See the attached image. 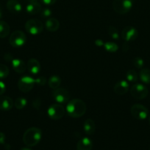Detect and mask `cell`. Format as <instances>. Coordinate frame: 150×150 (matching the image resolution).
<instances>
[{
    "label": "cell",
    "mask_w": 150,
    "mask_h": 150,
    "mask_svg": "<svg viewBox=\"0 0 150 150\" xmlns=\"http://www.w3.org/2000/svg\"><path fill=\"white\" fill-rule=\"evenodd\" d=\"M133 64L135 65V67L138 69H142V67L144 65V62L143 60V59H141V57H136L133 59Z\"/></svg>",
    "instance_id": "cell-29"
},
{
    "label": "cell",
    "mask_w": 150,
    "mask_h": 150,
    "mask_svg": "<svg viewBox=\"0 0 150 150\" xmlns=\"http://www.w3.org/2000/svg\"><path fill=\"white\" fill-rule=\"evenodd\" d=\"M128 50H129V46H128L127 44L124 43V51H127Z\"/></svg>",
    "instance_id": "cell-37"
},
{
    "label": "cell",
    "mask_w": 150,
    "mask_h": 150,
    "mask_svg": "<svg viewBox=\"0 0 150 150\" xmlns=\"http://www.w3.org/2000/svg\"><path fill=\"white\" fill-rule=\"evenodd\" d=\"M113 90L115 93L118 95H125L129 90V83L125 80L119 81L116 83Z\"/></svg>",
    "instance_id": "cell-13"
},
{
    "label": "cell",
    "mask_w": 150,
    "mask_h": 150,
    "mask_svg": "<svg viewBox=\"0 0 150 150\" xmlns=\"http://www.w3.org/2000/svg\"><path fill=\"white\" fill-rule=\"evenodd\" d=\"M29 1H38V0H29Z\"/></svg>",
    "instance_id": "cell-40"
},
{
    "label": "cell",
    "mask_w": 150,
    "mask_h": 150,
    "mask_svg": "<svg viewBox=\"0 0 150 150\" xmlns=\"http://www.w3.org/2000/svg\"><path fill=\"white\" fill-rule=\"evenodd\" d=\"M131 114L134 118L138 120H144L149 115L148 109L144 105L141 104H135L131 107Z\"/></svg>",
    "instance_id": "cell-6"
},
{
    "label": "cell",
    "mask_w": 150,
    "mask_h": 150,
    "mask_svg": "<svg viewBox=\"0 0 150 150\" xmlns=\"http://www.w3.org/2000/svg\"><path fill=\"white\" fill-rule=\"evenodd\" d=\"M138 32L133 26H126L124 28L121 32V37L126 42H131L137 39Z\"/></svg>",
    "instance_id": "cell-11"
},
{
    "label": "cell",
    "mask_w": 150,
    "mask_h": 150,
    "mask_svg": "<svg viewBox=\"0 0 150 150\" xmlns=\"http://www.w3.org/2000/svg\"><path fill=\"white\" fill-rule=\"evenodd\" d=\"M6 91V85L4 82L0 81V96L4 93Z\"/></svg>",
    "instance_id": "cell-32"
},
{
    "label": "cell",
    "mask_w": 150,
    "mask_h": 150,
    "mask_svg": "<svg viewBox=\"0 0 150 150\" xmlns=\"http://www.w3.org/2000/svg\"><path fill=\"white\" fill-rule=\"evenodd\" d=\"M32 104H33V106L35 107L36 109H39L40 108H41V100L40 99H35V100L33 101V103H32Z\"/></svg>",
    "instance_id": "cell-34"
},
{
    "label": "cell",
    "mask_w": 150,
    "mask_h": 150,
    "mask_svg": "<svg viewBox=\"0 0 150 150\" xmlns=\"http://www.w3.org/2000/svg\"><path fill=\"white\" fill-rule=\"evenodd\" d=\"M6 6L7 10L12 13H19L22 10L21 4L17 0H9Z\"/></svg>",
    "instance_id": "cell-19"
},
{
    "label": "cell",
    "mask_w": 150,
    "mask_h": 150,
    "mask_svg": "<svg viewBox=\"0 0 150 150\" xmlns=\"http://www.w3.org/2000/svg\"><path fill=\"white\" fill-rule=\"evenodd\" d=\"M6 136L4 133L0 132V144H5Z\"/></svg>",
    "instance_id": "cell-35"
},
{
    "label": "cell",
    "mask_w": 150,
    "mask_h": 150,
    "mask_svg": "<svg viewBox=\"0 0 150 150\" xmlns=\"http://www.w3.org/2000/svg\"><path fill=\"white\" fill-rule=\"evenodd\" d=\"M26 103H27V100L24 98L19 97V98H16V100H15L14 105L18 110H21L26 106Z\"/></svg>",
    "instance_id": "cell-25"
},
{
    "label": "cell",
    "mask_w": 150,
    "mask_h": 150,
    "mask_svg": "<svg viewBox=\"0 0 150 150\" xmlns=\"http://www.w3.org/2000/svg\"><path fill=\"white\" fill-rule=\"evenodd\" d=\"M52 97L54 100L58 103H66L69 100V93L68 90L64 88H57L54 89L52 92Z\"/></svg>",
    "instance_id": "cell-10"
},
{
    "label": "cell",
    "mask_w": 150,
    "mask_h": 150,
    "mask_svg": "<svg viewBox=\"0 0 150 150\" xmlns=\"http://www.w3.org/2000/svg\"><path fill=\"white\" fill-rule=\"evenodd\" d=\"M35 81L33 78L30 76H23L18 81V87L22 92H29L34 87Z\"/></svg>",
    "instance_id": "cell-7"
},
{
    "label": "cell",
    "mask_w": 150,
    "mask_h": 150,
    "mask_svg": "<svg viewBox=\"0 0 150 150\" xmlns=\"http://www.w3.org/2000/svg\"><path fill=\"white\" fill-rule=\"evenodd\" d=\"M13 101L12 98L8 96H0V110L10 111L13 106Z\"/></svg>",
    "instance_id": "cell-14"
},
{
    "label": "cell",
    "mask_w": 150,
    "mask_h": 150,
    "mask_svg": "<svg viewBox=\"0 0 150 150\" xmlns=\"http://www.w3.org/2000/svg\"><path fill=\"white\" fill-rule=\"evenodd\" d=\"M83 129L87 135H93L95 132L96 125L95 122L91 119H87L83 124Z\"/></svg>",
    "instance_id": "cell-20"
},
{
    "label": "cell",
    "mask_w": 150,
    "mask_h": 150,
    "mask_svg": "<svg viewBox=\"0 0 150 150\" xmlns=\"http://www.w3.org/2000/svg\"><path fill=\"white\" fill-rule=\"evenodd\" d=\"M10 70L5 64H0V79H4L8 76Z\"/></svg>",
    "instance_id": "cell-27"
},
{
    "label": "cell",
    "mask_w": 150,
    "mask_h": 150,
    "mask_svg": "<svg viewBox=\"0 0 150 150\" xmlns=\"http://www.w3.org/2000/svg\"><path fill=\"white\" fill-rule=\"evenodd\" d=\"M26 69L31 74L38 75L41 71V64L35 59H30L26 63Z\"/></svg>",
    "instance_id": "cell-12"
},
{
    "label": "cell",
    "mask_w": 150,
    "mask_h": 150,
    "mask_svg": "<svg viewBox=\"0 0 150 150\" xmlns=\"http://www.w3.org/2000/svg\"><path fill=\"white\" fill-rule=\"evenodd\" d=\"M133 6V0H114L113 8L115 12L120 15H124L129 12Z\"/></svg>",
    "instance_id": "cell-3"
},
{
    "label": "cell",
    "mask_w": 150,
    "mask_h": 150,
    "mask_svg": "<svg viewBox=\"0 0 150 150\" xmlns=\"http://www.w3.org/2000/svg\"><path fill=\"white\" fill-rule=\"evenodd\" d=\"M42 10L41 4L36 1H30L26 4V13L30 15H35L40 13V12Z\"/></svg>",
    "instance_id": "cell-16"
},
{
    "label": "cell",
    "mask_w": 150,
    "mask_h": 150,
    "mask_svg": "<svg viewBox=\"0 0 150 150\" xmlns=\"http://www.w3.org/2000/svg\"><path fill=\"white\" fill-rule=\"evenodd\" d=\"M12 67L15 72L18 73H23L26 70V64L24 62L19 59H13L12 60Z\"/></svg>",
    "instance_id": "cell-15"
},
{
    "label": "cell",
    "mask_w": 150,
    "mask_h": 150,
    "mask_svg": "<svg viewBox=\"0 0 150 150\" xmlns=\"http://www.w3.org/2000/svg\"><path fill=\"white\" fill-rule=\"evenodd\" d=\"M2 17V9H1V6L0 4V19Z\"/></svg>",
    "instance_id": "cell-38"
},
{
    "label": "cell",
    "mask_w": 150,
    "mask_h": 150,
    "mask_svg": "<svg viewBox=\"0 0 150 150\" xmlns=\"http://www.w3.org/2000/svg\"><path fill=\"white\" fill-rule=\"evenodd\" d=\"M45 26L46 29L48 31L51 32H54L58 30L60 28V22L54 18H49L46 21Z\"/></svg>",
    "instance_id": "cell-18"
},
{
    "label": "cell",
    "mask_w": 150,
    "mask_h": 150,
    "mask_svg": "<svg viewBox=\"0 0 150 150\" xmlns=\"http://www.w3.org/2000/svg\"><path fill=\"white\" fill-rule=\"evenodd\" d=\"M95 44H96V45H97V46L101 47V46H102V45H104V42H103V41L101 40L97 39V40H96Z\"/></svg>",
    "instance_id": "cell-36"
},
{
    "label": "cell",
    "mask_w": 150,
    "mask_h": 150,
    "mask_svg": "<svg viewBox=\"0 0 150 150\" xmlns=\"http://www.w3.org/2000/svg\"><path fill=\"white\" fill-rule=\"evenodd\" d=\"M149 125H150V117H149Z\"/></svg>",
    "instance_id": "cell-41"
},
{
    "label": "cell",
    "mask_w": 150,
    "mask_h": 150,
    "mask_svg": "<svg viewBox=\"0 0 150 150\" xmlns=\"http://www.w3.org/2000/svg\"><path fill=\"white\" fill-rule=\"evenodd\" d=\"M86 104L80 99L71 100L66 106L68 114L73 118L82 117L86 112Z\"/></svg>",
    "instance_id": "cell-1"
},
{
    "label": "cell",
    "mask_w": 150,
    "mask_h": 150,
    "mask_svg": "<svg viewBox=\"0 0 150 150\" xmlns=\"http://www.w3.org/2000/svg\"><path fill=\"white\" fill-rule=\"evenodd\" d=\"M93 148V142L89 138L85 137L78 142L76 150H91Z\"/></svg>",
    "instance_id": "cell-17"
},
{
    "label": "cell",
    "mask_w": 150,
    "mask_h": 150,
    "mask_svg": "<svg viewBox=\"0 0 150 150\" xmlns=\"http://www.w3.org/2000/svg\"><path fill=\"white\" fill-rule=\"evenodd\" d=\"M140 79L144 83H150V70L147 68L141 69L139 73Z\"/></svg>",
    "instance_id": "cell-23"
},
{
    "label": "cell",
    "mask_w": 150,
    "mask_h": 150,
    "mask_svg": "<svg viewBox=\"0 0 150 150\" xmlns=\"http://www.w3.org/2000/svg\"><path fill=\"white\" fill-rule=\"evenodd\" d=\"M42 132L38 127H32L27 129L24 133L23 142L27 146H35L41 142Z\"/></svg>",
    "instance_id": "cell-2"
},
{
    "label": "cell",
    "mask_w": 150,
    "mask_h": 150,
    "mask_svg": "<svg viewBox=\"0 0 150 150\" xmlns=\"http://www.w3.org/2000/svg\"><path fill=\"white\" fill-rule=\"evenodd\" d=\"M126 80L129 81V82H136L138 79V73L135 71L134 70H129L126 72Z\"/></svg>",
    "instance_id": "cell-26"
},
{
    "label": "cell",
    "mask_w": 150,
    "mask_h": 150,
    "mask_svg": "<svg viewBox=\"0 0 150 150\" xmlns=\"http://www.w3.org/2000/svg\"><path fill=\"white\" fill-rule=\"evenodd\" d=\"M25 29L32 35H39L44 30V24L38 19H29L25 23Z\"/></svg>",
    "instance_id": "cell-4"
},
{
    "label": "cell",
    "mask_w": 150,
    "mask_h": 150,
    "mask_svg": "<svg viewBox=\"0 0 150 150\" xmlns=\"http://www.w3.org/2000/svg\"><path fill=\"white\" fill-rule=\"evenodd\" d=\"M35 83H38V85L44 86V85L46 83V79L45 77H44V76H40V77L38 78V79H35Z\"/></svg>",
    "instance_id": "cell-31"
},
{
    "label": "cell",
    "mask_w": 150,
    "mask_h": 150,
    "mask_svg": "<svg viewBox=\"0 0 150 150\" xmlns=\"http://www.w3.org/2000/svg\"><path fill=\"white\" fill-rule=\"evenodd\" d=\"M108 33L110 36L113 38V40H119V34L118 30L115 26H110L108 28Z\"/></svg>",
    "instance_id": "cell-28"
},
{
    "label": "cell",
    "mask_w": 150,
    "mask_h": 150,
    "mask_svg": "<svg viewBox=\"0 0 150 150\" xmlns=\"http://www.w3.org/2000/svg\"><path fill=\"white\" fill-rule=\"evenodd\" d=\"M26 36L22 31L16 30L10 35L9 38V42L10 45L14 48L21 47L26 43Z\"/></svg>",
    "instance_id": "cell-5"
},
{
    "label": "cell",
    "mask_w": 150,
    "mask_h": 150,
    "mask_svg": "<svg viewBox=\"0 0 150 150\" xmlns=\"http://www.w3.org/2000/svg\"><path fill=\"white\" fill-rule=\"evenodd\" d=\"M49 117L53 120H57L61 119L65 114L64 107L60 104H53L50 105L47 111Z\"/></svg>",
    "instance_id": "cell-8"
},
{
    "label": "cell",
    "mask_w": 150,
    "mask_h": 150,
    "mask_svg": "<svg viewBox=\"0 0 150 150\" xmlns=\"http://www.w3.org/2000/svg\"><path fill=\"white\" fill-rule=\"evenodd\" d=\"M41 2L43 3V4H44L45 5H52V4H54V3L57 1V0H41Z\"/></svg>",
    "instance_id": "cell-33"
},
{
    "label": "cell",
    "mask_w": 150,
    "mask_h": 150,
    "mask_svg": "<svg viewBox=\"0 0 150 150\" xmlns=\"http://www.w3.org/2000/svg\"><path fill=\"white\" fill-rule=\"evenodd\" d=\"M48 84L51 89H56L60 87V84H61V79L58 76L54 75L49 78L48 81Z\"/></svg>",
    "instance_id": "cell-22"
},
{
    "label": "cell",
    "mask_w": 150,
    "mask_h": 150,
    "mask_svg": "<svg viewBox=\"0 0 150 150\" xmlns=\"http://www.w3.org/2000/svg\"><path fill=\"white\" fill-rule=\"evenodd\" d=\"M104 48L107 52L115 53L119 49V46L116 43L113 42H106L104 44Z\"/></svg>",
    "instance_id": "cell-24"
},
{
    "label": "cell",
    "mask_w": 150,
    "mask_h": 150,
    "mask_svg": "<svg viewBox=\"0 0 150 150\" xmlns=\"http://www.w3.org/2000/svg\"><path fill=\"white\" fill-rule=\"evenodd\" d=\"M20 150H32V149H29V148H28V147H23V148H21Z\"/></svg>",
    "instance_id": "cell-39"
},
{
    "label": "cell",
    "mask_w": 150,
    "mask_h": 150,
    "mask_svg": "<svg viewBox=\"0 0 150 150\" xmlns=\"http://www.w3.org/2000/svg\"><path fill=\"white\" fill-rule=\"evenodd\" d=\"M40 14H41V16L44 18H48L52 14V12L50 10L49 8H44L41 10V11L40 12Z\"/></svg>",
    "instance_id": "cell-30"
},
{
    "label": "cell",
    "mask_w": 150,
    "mask_h": 150,
    "mask_svg": "<svg viewBox=\"0 0 150 150\" xmlns=\"http://www.w3.org/2000/svg\"><path fill=\"white\" fill-rule=\"evenodd\" d=\"M148 89L146 86L141 83L133 85L130 89V94L134 98L137 100H143L148 95Z\"/></svg>",
    "instance_id": "cell-9"
},
{
    "label": "cell",
    "mask_w": 150,
    "mask_h": 150,
    "mask_svg": "<svg viewBox=\"0 0 150 150\" xmlns=\"http://www.w3.org/2000/svg\"><path fill=\"white\" fill-rule=\"evenodd\" d=\"M10 28L7 22L0 21V38H5L10 34Z\"/></svg>",
    "instance_id": "cell-21"
}]
</instances>
